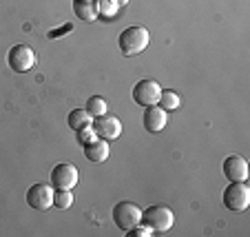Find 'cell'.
Returning <instances> with one entry per match:
<instances>
[{
	"label": "cell",
	"instance_id": "16",
	"mask_svg": "<svg viewBox=\"0 0 250 237\" xmlns=\"http://www.w3.org/2000/svg\"><path fill=\"white\" fill-rule=\"evenodd\" d=\"M86 111H89L93 118L104 115V113H109V102H106L102 95H91V98L86 100Z\"/></svg>",
	"mask_w": 250,
	"mask_h": 237
},
{
	"label": "cell",
	"instance_id": "8",
	"mask_svg": "<svg viewBox=\"0 0 250 237\" xmlns=\"http://www.w3.org/2000/svg\"><path fill=\"white\" fill-rule=\"evenodd\" d=\"M162 95V86L155 80H140L133 86V100H135L140 107H151L160 102Z\"/></svg>",
	"mask_w": 250,
	"mask_h": 237
},
{
	"label": "cell",
	"instance_id": "9",
	"mask_svg": "<svg viewBox=\"0 0 250 237\" xmlns=\"http://www.w3.org/2000/svg\"><path fill=\"white\" fill-rule=\"evenodd\" d=\"M78 177H80V173H78L76 166L62 162V164L53 166V171H51V186L71 191L73 186L78 184Z\"/></svg>",
	"mask_w": 250,
	"mask_h": 237
},
{
	"label": "cell",
	"instance_id": "19",
	"mask_svg": "<svg viewBox=\"0 0 250 237\" xmlns=\"http://www.w3.org/2000/svg\"><path fill=\"white\" fill-rule=\"evenodd\" d=\"M76 138H78V144H82V147H86L89 142H93L98 135H95L93 127H86V129H80V131H76Z\"/></svg>",
	"mask_w": 250,
	"mask_h": 237
},
{
	"label": "cell",
	"instance_id": "11",
	"mask_svg": "<svg viewBox=\"0 0 250 237\" xmlns=\"http://www.w3.org/2000/svg\"><path fill=\"white\" fill-rule=\"evenodd\" d=\"M224 175L230 182H246L248 180V162L241 155H228L224 160Z\"/></svg>",
	"mask_w": 250,
	"mask_h": 237
},
{
	"label": "cell",
	"instance_id": "12",
	"mask_svg": "<svg viewBox=\"0 0 250 237\" xmlns=\"http://www.w3.org/2000/svg\"><path fill=\"white\" fill-rule=\"evenodd\" d=\"M84 155H86V160H91V162H106L111 155L109 142L102 138H95L93 142H89L84 147Z\"/></svg>",
	"mask_w": 250,
	"mask_h": 237
},
{
	"label": "cell",
	"instance_id": "1",
	"mask_svg": "<svg viewBox=\"0 0 250 237\" xmlns=\"http://www.w3.org/2000/svg\"><path fill=\"white\" fill-rule=\"evenodd\" d=\"M148 43H151V33H148L146 27L124 29V31L120 33V40H118L120 51H122L124 56H137V53H142L148 47Z\"/></svg>",
	"mask_w": 250,
	"mask_h": 237
},
{
	"label": "cell",
	"instance_id": "14",
	"mask_svg": "<svg viewBox=\"0 0 250 237\" xmlns=\"http://www.w3.org/2000/svg\"><path fill=\"white\" fill-rule=\"evenodd\" d=\"M69 127L73 129V131H80V129H86V127H91L93 124V115L89 113L86 109H73L69 113Z\"/></svg>",
	"mask_w": 250,
	"mask_h": 237
},
{
	"label": "cell",
	"instance_id": "10",
	"mask_svg": "<svg viewBox=\"0 0 250 237\" xmlns=\"http://www.w3.org/2000/svg\"><path fill=\"white\" fill-rule=\"evenodd\" d=\"M168 111H164L160 105H151L144 109V118H142V122H144V129L151 133H160L164 131V127L168 124Z\"/></svg>",
	"mask_w": 250,
	"mask_h": 237
},
{
	"label": "cell",
	"instance_id": "5",
	"mask_svg": "<svg viewBox=\"0 0 250 237\" xmlns=\"http://www.w3.org/2000/svg\"><path fill=\"white\" fill-rule=\"evenodd\" d=\"M7 65L16 73H27L36 65V53H33V49L29 44H14L9 49V53H7Z\"/></svg>",
	"mask_w": 250,
	"mask_h": 237
},
{
	"label": "cell",
	"instance_id": "15",
	"mask_svg": "<svg viewBox=\"0 0 250 237\" xmlns=\"http://www.w3.org/2000/svg\"><path fill=\"white\" fill-rule=\"evenodd\" d=\"M157 105H160L164 111H177L182 107V98H180V93H175L173 89H164Z\"/></svg>",
	"mask_w": 250,
	"mask_h": 237
},
{
	"label": "cell",
	"instance_id": "17",
	"mask_svg": "<svg viewBox=\"0 0 250 237\" xmlns=\"http://www.w3.org/2000/svg\"><path fill=\"white\" fill-rule=\"evenodd\" d=\"M53 206L60 211H66L73 206V193L66 189H56V193H53Z\"/></svg>",
	"mask_w": 250,
	"mask_h": 237
},
{
	"label": "cell",
	"instance_id": "2",
	"mask_svg": "<svg viewBox=\"0 0 250 237\" xmlns=\"http://www.w3.org/2000/svg\"><path fill=\"white\" fill-rule=\"evenodd\" d=\"M142 224H146L153 233H168L175 224V213L164 204L148 206L142 211Z\"/></svg>",
	"mask_w": 250,
	"mask_h": 237
},
{
	"label": "cell",
	"instance_id": "6",
	"mask_svg": "<svg viewBox=\"0 0 250 237\" xmlns=\"http://www.w3.org/2000/svg\"><path fill=\"white\" fill-rule=\"evenodd\" d=\"M93 131L98 138L106 140V142H113V140H118L120 135H122V122H120L115 115H98V118H93Z\"/></svg>",
	"mask_w": 250,
	"mask_h": 237
},
{
	"label": "cell",
	"instance_id": "7",
	"mask_svg": "<svg viewBox=\"0 0 250 237\" xmlns=\"http://www.w3.org/2000/svg\"><path fill=\"white\" fill-rule=\"evenodd\" d=\"M53 186L51 184H33L31 189L27 191V204L31 206L33 211H49L53 206Z\"/></svg>",
	"mask_w": 250,
	"mask_h": 237
},
{
	"label": "cell",
	"instance_id": "4",
	"mask_svg": "<svg viewBox=\"0 0 250 237\" xmlns=\"http://www.w3.org/2000/svg\"><path fill=\"white\" fill-rule=\"evenodd\" d=\"M113 222L120 231H131L137 224H142V209L133 202H118L113 206Z\"/></svg>",
	"mask_w": 250,
	"mask_h": 237
},
{
	"label": "cell",
	"instance_id": "18",
	"mask_svg": "<svg viewBox=\"0 0 250 237\" xmlns=\"http://www.w3.org/2000/svg\"><path fill=\"white\" fill-rule=\"evenodd\" d=\"M95 5H98V14L109 16V18H113L120 9V5L115 0H95Z\"/></svg>",
	"mask_w": 250,
	"mask_h": 237
},
{
	"label": "cell",
	"instance_id": "21",
	"mask_svg": "<svg viewBox=\"0 0 250 237\" xmlns=\"http://www.w3.org/2000/svg\"><path fill=\"white\" fill-rule=\"evenodd\" d=\"M115 2H118L120 7H124V5H128V0H115Z\"/></svg>",
	"mask_w": 250,
	"mask_h": 237
},
{
	"label": "cell",
	"instance_id": "20",
	"mask_svg": "<svg viewBox=\"0 0 250 237\" xmlns=\"http://www.w3.org/2000/svg\"><path fill=\"white\" fill-rule=\"evenodd\" d=\"M126 235H128V237H151V235H155V233H153L151 228L146 226V224H137L135 228L126 231Z\"/></svg>",
	"mask_w": 250,
	"mask_h": 237
},
{
	"label": "cell",
	"instance_id": "13",
	"mask_svg": "<svg viewBox=\"0 0 250 237\" xmlns=\"http://www.w3.org/2000/svg\"><path fill=\"white\" fill-rule=\"evenodd\" d=\"M73 14H76V18L84 20V22H93L100 16L95 0H73Z\"/></svg>",
	"mask_w": 250,
	"mask_h": 237
},
{
	"label": "cell",
	"instance_id": "3",
	"mask_svg": "<svg viewBox=\"0 0 250 237\" xmlns=\"http://www.w3.org/2000/svg\"><path fill=\"white\" fill-rule=\"evenodd\" d=\"M224 206L232 213H244L250 206V189L246 182H230L224 191Z\"/></svg>",
	"mask_w": 250,
	"mask_h": 237
}]
</instances>
